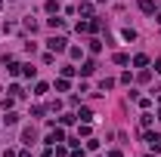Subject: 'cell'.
I'll use <instances>...</instances> for the list:
<instances>
[{"instance_id":"52a82bcc","label":"cell","mask_w":161,"mask_h":157,"mask_svg":"<svg viewBox=\"0 0 161 157\" xmlns=\"http://www.w3.org/2000/svg\"><path fill=\"white\" fill-rule=\"evenodd\" d=\"M133 65H136V68H146V65H149V56H136Z\"/></svg>"},{"instance_id":"30bf717a","label":"cell","mask_w":161,"mask_h":157,"mask_svg":"<svg viewBox=\"0 0 161 157\" xmlns=\"http://www.w3.org/2000/svg\"><path fill=\"white\" fill-rule=\"evenodd\" d=\"M3 120H6V126H13V123H19V114H13V111H9Z\"/></svg>"},{"instance_id":"e0dca14e","label":"cell","mask_w":161,"mask_h":157,"mask_svg":"<svg viewBox=\"0 0 161 157\" xmlns=\"http://www.w3.org/2000/svg\"><path fill=\"white\" fill-rule=\"evenodd\" d=\"M149 157H155V154H149Z\"/></svg>"},{"instance_id":"9a60e30c","label":"cell","mask_w":161,"mask_h":157,"mask_svg":"<svg viewBox=\"0 0 161 157\" xmlns=\"http://www.w3.org/2000/svg\"><path fill=\"white\" fill-rule=\"evenodd\" d=\"M158 25H161V13H158Z\"/></svg>"},{"instance_id":"3957f363","label":"cell","mask_w":161,"mask_h":157,"mask_svg":"<svg viewBox=\"0 0 161 157\" xmlns=\"http://www.w3.org/2000/svg\"><path fill=\"white\" fill-rule=\"evenodd\" d=\"M93 71H96V62H84V65H80V74H84V77H90Z\"/></svg>"},{"instance_id":"7c38bea8","label":"cell","mask_w":161,"mask_h":157,"mask_svg":"<svg viewBox=\"0 0 161 157\" xmlns=\"http://www.w3.org/2000/svg\"><path fill=\"white\" fill-rule=\"evenodd\" d=\"M62 74H65V77H75V74H78V68H71V65H65V68H62Z\"/></svg>"},{"instance_id":"9c48e42d","label":"cell","mask_w":161,"mask_h":157,"mask_svg":"<svg viewBox=\"0 0 161 157\" xmlns=\"http://www.w3.org/2000/svg\"><path fill=\"white\" fill-rule=\"evenodd\" d=\"M112 86H115V80H112V77H105V80L99 83V89H102V93H105V89H112Z\"/></svg>"},{"instance_id":"ac0fdd59","label":"cell","mask_w":161,"mask_h":157,"mask_svg":"<svg viewBox=\"0 0 161 157\" xmlns=\"http://www.w3.org/2000/svg\"><path fill=\"white\" fill-rule=\"evenodd\" d=\"M0 3H3V0H0Z\"/></svg>"},{"instance_id":"ba28073f","label":"cell","mask_w":161,"mask_h":157,"mask_svg":"<svg viewBox=\"0 0 161 157\" xmlns=\"http://www.w3.org/2000/svg\"><path fill=\"white\" fill-rule=\"evenodd\" d=\"M121 34H124V40H136V31H133V28H124Z\"/></svg>"},{"instance_id":"5bb4252c","label":"cell","mask_w":161,"mask_h":157,"mask_svg":"<svg viewBox=\"0 0 161 157\" xmlns=\"http://www.w3.org/2000/svg\"><path fill=\"white\" fill-rule=\"evenodd\" d=\"M155 71H158V74H161V59H158V62H155Z\"/></svg>"},{"instance_id":"8fae6325","label":"cell","mask_w":161,"mask_h":157,"mask_svg":"<svg viewBox=\"0 0 161 157\" xmlns=\"http://www.w3.org/2000/svg\"><path fill=\"white\" fill-rule=\"evenodd\" d=\"M22 74H25V77H34V74H37V71H34V68H31V65H22Z\"/></svg>"},{"instance_id":"6da1fadb","label":"cell","mask_w":161,"mask_h":157,"mask_svg":"<svg viewBox=\"0 0 161 157\" xmlns=\"http://www.w3.org/2000/svg\"><path fill=\"white\" fill-rule=\"evenodd\" d=\"M47 46H50L53 53H62V49H68V46H65V37H50V40H47Z\"/></svg>"},{"instance_id":"7a4b0ae2","label":"cell","mask_w":161,"mask_h":157,"mask_svg":"<svg viewBox=\"0 0 161 157\" xmlns=\"http://www.w3.org/2000/svg\"><path fill=\"white\" fill-rule=\"evenodd\" d=\"M59 142H65V133H62V129H53V133L47 136V145H59Z\"/></svg>"},{"instance_id":"5b68a950","label":"cell","mask_w":161,"mask_h":157,"mask_svg":"<svg viewBox=\"0 0 161 157\" xmlns=\"http://www.w3.org/2000/svg\"><path fill=\"white\" fill-rule=\"evenodd\" d=\"M140 9L142 13H155V3L152 0H140Z\"/></svg>"},{"instance_id":"8992f818","label":"cell","mask_w":161,"mask_h":157,"mask_svg":"<svg viewBox=\"0 0 161 157\" xmlns=\"http://www.w3.org/2000/svg\"><path fill=\"white\" fill-rule=\"evenodd\" d=\"M80 120H84V123H90V120H93V111H90V108H80V114H78Z\"/></svg>"},{"instance_id":"d6986e66","label":"cell","mask_w":161,"mask_h":157,"mask_svg":"<svg viewBox=\"0 0 161 157\" xmlns=\"http://www.w3.org/2000/svg\"><path fill=\"white\" fill-rule=\"evenodd\" d=\"M158 114H161V111H158Z\"/></svg>"},{"instance_id":"2e32d148","label":"cell","mask_w":161,"mask_h":157,"mask_svg":"<svg viewBox=\"0 0 161 157\" xmlns=\"http://www.w3.org/2000/svg\"><path fill=\"white\" fill-rule=\"evenodd\" d=\"M0 93H3V86H0Z\"/></svg>"},{"instance_id":"4fadbf2b","label":"cell","mask_w":161,"mask_h":157,"mask_svg":"<svg viewBox=\"0 0 161 157\" xmlns=\"http://www.w3.org/2000/svg\"><path fill=\"white\" fill-rule=\"evenodd\" d=\"M108 157H121V151H108Z\"/></svg>"},{"instance_id":"277c9868","label":"cell","mask_w":161,"mask_h":157,"mask_svg":"<svg viewBox=\"0 0 161 157\" xmlns=\"http://www.w3.org/2000/svg\"><path fill=\"white\" fill-rule=\"evenodd\" d=\"M34 139H37V133H34V129H31V126H28V129H25V133H22V142H25V145H31V142H34Z\"/></svg>"}]
</instances>
